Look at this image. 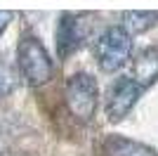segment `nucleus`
I'll return each instance as SVG.
<instances>
[{
    "label": "nucleus",
    "mask_w": 158,
    "mask_h": 156,
    "mask_svg": "<svg viewBox=\"0 0 158 156\" xmlns=\"http://www.w3.org/2000/svg\"><path fill=\"white\" fill-rule=\"evenodd\" d=\"M17 64L28 85L38 88V85L50 83V78L54 76V62L50 57V52L40 43L35 36H24L17 45Z\"/></svg>",
    "instance_id": "nucleus-1"
},
{
    "label": "nucleus",
    "mask_w": 158,
    "mask_h": 156,
    "mask_svg": "<svg viewBox=\"0 0 158 156\" xmlns=\"http://www.w3.org/2000/svg\"><path fill=\"white\" fill-rule=\"evenodd\" d=\"M132 54V38L123 31V26H109L94 40V57L102 71L113 73L127 64Z\"/></svg>",
    "instance_id": "nucleus-2"
},
{
    "label": "nucleus",
    "mask_w": 158,
    "mask_h": 156,
    "mask_svg": "<svg viewBox=\"0 0 158 156\" xmlns=\"http://www.w3.org/2000/svg\"><path fill=\"white\" fill-rule=\"evenodd\" d=\"M66 106L78 121H92L94 111H97L99 102V90H97V80L90 73L78 71L66 80Z\"/></svg>",
    "instance_id": "nucleus-3"
},
{
    "label": "nucleus",
    "mask_w": 158,
    "mask_h": 156,
    "mask_svg": "<svg viewBox=\"0 0 158 156\" xmlns=\"http://www.w3.org/2000/svg\"><path fill=\"white\" fill-rule=\"evenodd\" d=\"M142 97V88H139L132 78H118L109 90L106 97V118L109 121H123V118L135 109V104Z\"/></svg>",
    "instance_id": "nucleus-4"
},
{
    "label": "nucleus",
    "mask_w": 158,
    "mask_h": 156,
    "mask_svg": "<svg viewBox=\"0 0 158 156\" xmlns=\"http://www.w3.org/2000/svg\"><path fill=\"white\" fill-rule=\"evenodd\" d=\"M85 40V28L78 14L64 12L57 21V31H54V43H57V57L66 59L78 50Z\"/></svg>",
    "instance_id": "nucleus-5"
},
{
    "label": "nucleus",
    "mask_w": 158,
    "mask_h": 156,
    "mask_svg": "<svg viewBox=\"0 0 158 156\" xmlns=\"http://www.w3.org/2000/svg\"><path fill=\"white\" fill-rule=\"evenodd\" d=\"M132 80L139 88H149L158 80V47H144L132 62Z\"/></svg>",
    "instance_id": "nucleus-6"
},
{
    "label": "nucleus",
    "mask_w": 158,
    "mask_h": 156,
    "mask_svg": "<svg viewBox=\"0 0 158 156\" xmlns=\"http://www.w3.org/2000/svg\"><path fill=\"white\" fill-rule=\"evenodd\" d=\"M104 151L106 156H158V151L149 144L137 142V140H127V137H118V135L106 140Z\"/></svg>",
    "instance_id": "nucleus-7"
},
{
    "label": "nucleus",
    "mask_w": 158,
    "mask_h": 156,
    "mask_svg": "<svg viewBox=\"0 0 158 156\" xmlns=\"http://www.w3.org/2000/svg\"><path fill=\"white\" fill-rule=\"evenodd\" d=\"M158 14L149 12V10H132V12H123V31L127 36H137V33H146L156 24Z\"/></svg>",
    "instance_id": "nucleus-8"
},
{
    "label": "nucleus",
    "mask_w": 158,
    "mask_h": 156,
    "mask_svg": "<svg viewBox=\"0 0 158 156\" xmlns=\"http://www.w3.org/2000/svg\"><path fill=\"white\" fill-rule=\"evenodd\" d=\"M14 88H17V76H14L5 64H0V99L7 97Z\"/></svg>",
    "instance_id": "nucleus-9"
},
{
    "label": "nucleus",
    "mask_w": 158,
    "mask_h": 156,
    "mask_svg": "<svg viewBox=\"0 0 158 156\" xmlns=\"http://www.w3.org/2000/svg\"><path fill=\"white\" fill-rule=\"evenodd\" d=\"M14 19V14L10 12V10H0V36L5 33V28L10 26V21Z\"/></svg>",
    "instance_id": "nucleus-10"
}]
</instances>
